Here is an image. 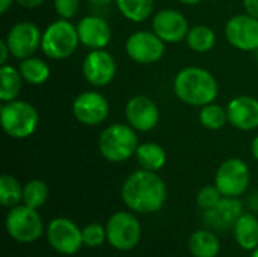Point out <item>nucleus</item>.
<instances>
[{
  "label": "nucleus",
  "instance_id": "obj_19",
  "mask_svg": "<svg viewBox=\"0 0 258 257\" xmlns=\"http://www.w3.org/2000/svg\"><path fill=\"white\" fill-rule=\"evenodd\" d=\"M228 123L237 130L251 132L258 129V98L252 95H237L227 105Z\"/></svg>",
  "mask_w": 258,
  "mask_h": 257
},
{
  "label": "nucleus",
  "instance_id": "obj_3",
  "mask_svg": "<svg viewBox=\"0 0 258 257\" xmlns=\"http://www.w3.org/2000/svg\"><path fill=\"white\" fill-rule=\"evenodd\" d=\"M139 147L138 132L124 123L107 126L98 136V150L109 162H125L136 155Z\"/></svg>",
  "mask_w": 258,
  "mask_h": 257
},
{
  "label": "nucleus",
  "instance_id": "obj_4",
  "mask_svg": "<svg viewBox=\"0 0 258 257\" xmlns=\"http://www.w3.org/2000/svg\"><path fill=\"white\" fill-rule=\"evenodd\" d=\"M0 121L8 136L14 139H26L36 132L39 114L29 101L15 98L12 101L2 103Z\"/></svg>",
  "mask_w": 258,
  "mask_h": 257
},
{
  "label": "nucleus",
  "instance_id": "obj_26",
  "mask_svg": "<svg viewBox=\"0 0 258 257\" xmlns=\"http://www.w3.org/2000/svg\"><path fill=\"white\" fill-rule=\"evenodd\" d=\"M184 41L192 52L207 53L216 45V33L210 26L197 24L189 29Z\"/></svg>",
  "mask_w": 258,
  "mask_h": 257
},
{
  "label": "nucleus",
  "instance_id": "obj_5",
  "mask_svg": "<svg viewBox=\"0 0 258 257\" xmlns=\"http://www.w3.org/2000/svg\"><path fill=\"white\" fill-rule=\"evenodd\" d=\"M80 44L77 26L70 20L59 18L50 23L42 32L41 50L42 53L53 61H62L70 58Z\"/></svg>",
  "mask_w": 258,
  "mask_h": 257
},
{
  "label": "nucleus",
  "instance_id": "obj_27",
  "mask_svg": "<svg viewBox=\"0 0 258 257\" xmlns=\"http://www.w3.org/2000/svg\"><path fill=\"white\" fill-rule=\"evenodd\" d=\"M23 188L21 183L9 174L0 177V203L5 208H15L23 203Z\"/></svg>",
  "mask_w": 258,
  "mask_h": 257
},
{
  "label": "nucleus",
  "instance_id": "obj_2",
  "mask_svg": "<svg viewBox=\"0 0 258 257\" xmlns=\"http://www.w3.org/2000/svg\"><path fill=\"white\" fill-rule=\"evenodd\" d=\"M175 97L189 106L203 108L216 100L219 85L216 77L203 67H184L174 77Z\"/></svg>",
  "mask_w": 258,
  "mask_h": 257
},
{
  "label": "nucleus",
  "instance_id": "obj_15",
  "mask_svg": "<svg viewBox=\"0 0 258 257\" xmlns=\"http://www.w3.org/2000/svg\"><path fill=\"white\" fill-rule=\"evenodd\" d=\"M190 26L187 18L177 9H160L153 15L151 30L166 44H177L186 39Z\"/></svg>",
  "mask_w": 258,
  "mask_h": 257
},
{
  "label": "nucleus",
  "instance_id": "obj_18",
  "mask_svg": "<svg viewBox=\"0 0 258 257\" xmlns=\"http://www.w3.org/2000/svg\"><path fill=\"white\" fill-rule=\"evenodd\" d=\"M76 26L80 44L89 50L106 48L112 39L110 24L100 15H86Z\"/></svg>",
  "mask_w": 258,
  "mask_h": 257
},
{
  "label": "nucleus",
  "instance_id": "obj_11",
  "mask_svg": "<svg viewBox=\"0 0 258 257\" xmlns=\"http://www.w3.org/2000/svg\"><path fill=\"white\" fill-rule=\"evenodd\" d=\"M109 100L98 91L89 89L80 92L73 101V115L83 126H98L109 117Z\"/></svg>",
  "mask_w": 258,
  "mask_h": 257
},
{
  "label": "nucleus",
  "instance_id": "obj_33",
  "mask_svg": "<svg viewBox=\"0 0 258 257\" xmlns=\"http://www.w3.org/2000/svg\"><path fill=\"white\" fill-rule=\"evenodd\" d=\"M245 12L258 18V0H243Z\"/></svg>",
  "mask_w": 258,
  "mask_h": 257
},
{
  "label": "nucleus",
  "instance_id": "obj_25",
  "mask_svg": "<svg viewBox=\"0 0 258 257\" xmlns=\"http://www.w3.org/2000/svg\"><path fill=\"white\" fill-rule=\"evenodd\" d=\"M23 77L20 74V70L5 64L0 68V100L2 103L12 101L18 97L21 86H23Z\"/></svg>",
  "mask_w": 258,
  "mask_h": 257
},
{
  "label": "nucleus",
  "instance_id": "obj_1",
  "mask_svg": "<svg viewBox=\"0 0 258 257\" xmlns=\"http://www.w3.org/2000/svg\"><path fill=\"white\" fill-rule=\"evenodd\" d=\"M121 198L124 204L136 214L159 212L168 198V189L163 179L156 171H133L122 183Z\"/></svg>",
  "mask_w": 258,
  "mask_h": 257
},
{
  "label": "nucleus",
  "instance_id": "obj_20",
  "mask_svg": "<svg viewBox=\"0 0 258 257\" xmlns=\"http://www.w3.org/2000/svg\"><path fill=\"white\" fill-rule=\"evenodd\" d=\"M189 250L194 257H218L221 253V241L210 229H201L190 235Z\"/></svg>",
  "mask_w": 258,
  "mask_h": 257
},
{
  "label": "nucleus",
  "instance_id": "obj_35",
  "mask_svg": "<svg viewBox=\"0 0 258 257\" xmlns=\"http://www.w3.org/2000/svg\"><path fill=\"white\" fill-rule=\"evenodd\" d=\"M45 0H15L17 5H20L21 8H26V9H35L38 6H41Z\"/></svg>",
  "mask_w": 258,
  "mask_h": 257
},
{
  "label": "nucleus",
  "instance_id": "obj_14",
  "mask_svg": "<svg viewBox=\"0 0 258 257\" xmlns=\"http://www.w3.org/2000/svg\"><path fill=\"white\" fill-rule=\"evenodd\" d=\"M82 73L92 86L103 88L109 85L116 74V61L104 48L89 50L82 62Z\"/></svg>",
  "mask_w": 258,
  "mask_h": 257
},
{
  "label": "nucleus",
  "instance_id": "obj_30",
  "mask_svg": "<svg viewBox=\"0 0 258 257\" xmlns=\"http://www.w3.org/2000/svg\"><path fill=\"white\" fill-rule=\"evenodd\" d=\"M222 197L224 195L221 194V191L218 189L216 185H207L200 189V192L197 195V204L201 211H209L213 206H216Z\"/></svg>",
  "mask_w": 258,
  "mask_h": 257
},
{
  "label": "nucleus",
  "instance_id": "obj_24",
  "mask_svg": "<svg viewBox=\"0 0 258 257\" xmlns=\"http://www.w3.org/2000/svg\"><path fill=\"white\" fill-rule=\"evenodd\" d=\"M121 15L132 23H142L154 14L156 0H115Z\"/></svg>",
  "mask_w": 258,
  "mask_h": 257
},
{
  "label": "nucleus",
  "instance_id": "obj_28",
  "mask_svg": "<svg viewBox=\"0 0 258 257\" xmlns=\"http://www.w3.org/2000/svg\"><path fill=\"white\" fill-rule=\"evenodd\" d=\"M198 120L203 127H206L209 130H219L228 123L227 109H224L222 106H219L213 101L210 105L200 108Z\"/></svg>",
  "mask_w": 258,
  "mask_h": 257
},
{
  "label": "nucleus",
  "instance_id": "obj_21",
  "mask_svg": "<svg viewBox=\"0 0 258 257\" xmlns=\"http://www.w3.org/2000/svg\"><path fill=\"white\" fill-rule=\"evenodd\" d=\"M233 233L239 247L254 251L258 247V218L254 214H243L234 224Z\"/></svg>",
  "mask_w": 258,
  "mask_h": 257
},
{
  "label": "nucleus",
  "instance_id": "obj_9",
  "mask_svg": "<svg viewBox=\"0 0 258 257\" xmlns=\"http://www.w3.org/2000/svg\"><path fill=\"white\" fill-rule=\"evenodd\" d=\"M166 42L153 30L133 32L125 41L127 56L139 65H151L159 62L165 55Z\"/></svg>",
  "mask_w": 258,
  "mask_h": 257
},
{
  "label": "nucleus",
  "instance_id": "obj_39",
  "mask_svg": "<svg viewBox=\"0 0 258 257\" xmlns=\"http://www.w3.org/2000/svg\"><path fill=\"white\" fill-rule=\"evenodd\" d=\"M178 2L186 5V6H195V5H200L203 0H178Z\"/></svg>",
  "mask_w": 258,
  "mask_h": 257
},
{
  "label": "nucleus",
  "instance_id": "obj_8",
  "mask_svg": "<svg viewBox=\"0 0 258 257\" xmlns=\"http://www.w3.org/2000/svg\"><path fill=\"white\" fill-rule=\"evenodd\" d=\"M251 183V171L245 161L231 158L224 161L215 176V185L224 197L239 198L246 192Z\"/></svg>",
  "mask_w": 258,
  "mask_h": 257
},
{
  "label": "nucleus",
  "instance_id": "obj_23",
  "mask_svg": "<svg viewBox=\"0 0 258 257\" xmlns=\"http://www.w3.org/2000/svg\"><path fill=\"white\" fill-rule=\"evenodd\" d=\"M136 159L141 168L148 171H159L166 164V151L157 142H144L139 144L136 150Z\"/></svg>",
  "mask_w": 258,
  "mask_h": 257
},
{
  "label": "nucleus",
  "instance_id": "obj_31",
  "mask_svg": "<svg viewBox=\"0 0 258 257\" xmlns=\"http://www.w3.org/2000/svg\"><path fill=\"white\" fill-rule=\"evenodd\" d=\"M83 244L88 247H100L104 241H107L106 227L98 223H91L85 229H82Z\"/></svg>",
  "mask_w": 258,
  "mask_h": 257
},
{
  "label": "nucleus",
  "instance_id": "obj_6",
  "mask_svg": "<svg viewBox=\"0 0 258 257\" xmlns=\"http://www.w3.org/2000/svg\"><path fill=\"white\" fill-rule=\"evenodd\" d=\"M5 226L8 235L20 244H32L44 233V224L39 214L36 209L26 204L11 208L6 215Z\"/></svg>",
  "mask_w": 258,
  "mask_h": 257
},
{
  "label": "nucleus",
  "instance_id": "obj_32",
  "mask_svg": "<svg viewBox=\"0 0 258 257\" xmlns=\"http://www.w3.org/2000/svg\"><path fill=\"white\" fill-rule=\"evenodd\" d=\"M53 6L59 18L71 20L80 9V0H53Z\"/></svg>",
  "mask_w": 258,
  "mask_h": 257
},
{
  "label": "nucleus",
  "instance_id": "obj_37",
  "mask_svg": "<svg viewBox=\"0 0 258 257\" xmlns=\"http://www.w3.org/2000/svg\"><path fill=\"white\" fill-rule=\"evenodd\" d=\"M251 153L254 156V159L258 162V135L252 139V144H251Z\"/></svg>",
  "mask_w": 258,
  "mask_h": 257
},
{
  "label": "nucleus",
  "instance_id": "obj_17",
  "mask_svg": "<svg viewBox=\"0 0 258 257\" xmlns=\"http://www.w3.org/2000/svg\"><path fill=\"white\" fill-rule=\"evenodd\" d=\"M242 215L243 206L239 198L222 197L216 206L209 211H203V221L213 232H227L234 227Z\"/></svg>",
  "mask_w": 258,
  "mask_h": 257
},
{
  "label": "nucleus",
  "instance_id": "obj_10",
  "mask_svg": "<svg viewBox=\"0 0 258 257\" xmlns=\"http://www.w3.org/2000/svg\"><path fill=\"white\" fill-rule=\"evenodd\" d=\"M41 39L42 32L39 27L35 23L26 20L15 23L5 36L12 58L20 61L33 56L35 52L41 48Z\"/></svg>",
  "mask_w": 258,
  "mask_h": 257
},
{
  "label": "nucleus",
  "instance_id": "obj_7",
  "mask_svg": "<svg viewBox=\"0 0 258 257\" xmlns=\"http://www.w3.org/2000/svg\"><path fill=\"white\" fill-rule=\"evenodd\" d=\"M107 242L119 251L133 250L142 236L141 223L133 212L119 211L110 215L106 223Z\"/></svg>",
  "mask_w": 258,
  "mask_h": 257
},
{
  "label": "nucleus",
  "instance_id": "obj_34",
  "mask_svg": "<svg viewBox=\"0 0 258 257\" xmlns=\"http://www.w3.org/2000/svg\"><path fill=\"white\" fill-rule=\"evenodd\" d=\"M9 56H12V55H11V50H9V47H8V44H6L5 38H3V39L0 41V64H2V65L8 64Z\"/></svg>",
  "mask_w": 258,
  "mask_h": 257
},
{
  "label": "nucleus",
  "instance_id": "obj_40",
  "mask_svg": "<svg viewBox=\"0 0 258 257\" xmlns=\"http://www.w3.org/2000/svg\"><path fill=\"white\" fill-rule=\"evenodd\" d=\"M251 257H258V247L252 251V254H251Z\"/></svg>",
  "mask_w": 258,
  "mask_h": 257
},
{
  "label": "nucleus",
  "instance_id": "obj_29",
  "mask_svg": "<svg viewBox=\"0 0 258 257\" xmlns=\"http://www.w3.org/2000/svg\"><path fill=\"white\" fill-rule=\"evenodd\" d=\"M48 198V186L45 182L39 179L29 180L24 188H23V204L32 208V209H39L45 204Z\"/></svg>",
  "mask_w": 258,
  "mask_h": 257
},
{
  "label": "nucleus",
  "instance_id": "obj_22",
  "mask_svg": "<svg viewBox=\"0 0 258 257\" xmlns=\"http://www.w3.org/2000/svg\"><path fill=\"white\" fill-rule=\"evenodd\" d=\"M18 70H20L23 80L33 86L45 83L50 79V73H51L50 65L44 59L36 58V56H30V58L20 61Z\"/></svg>",
  "mask_w": 258,
  "mask_h": 257
},
{
  "label": "nucleus",
  "instance_id": "obj_12",
  "mask_svg": "<svg viewBox=\"0 0 258 257\" xmlns=\"http://www.w3.org/2000/svg\"><path fill=\"white\" fill-rule=\"evenodd\" d=\"M47 241L50 247L65 256L76 254L83 245L82 230L76 223L68 218H54L50 221L47 227Z\"/></svg>",
  "mask_w": 258,
  "mask_h": 257
},
{
  "label": "nucleus",
  "instance_id": "obj_13",
  "mask_svg": "<svg viewBox=\"0 0 258 257\" xmlns=\"http://www.w3.org/2000/svg\"><path fill=\"white\" fill-rule=\"evenodd\" d=\"M225 38L237 50L255 52L258 50V18L249 14L233 15L225 23Z\"/></svg>",
  "mask_w": 258,
  "mask_h": 257
},
{
  "label": "nucleus",
  "instance_id": "obj_16",
  "mask_svg": "<svg viewBox=\"0 0 258 257\" xmlns=\"http://www.w3.org/2000/svg\"><path fill=\"white\" fill-rule=\"evenodd\" d=\"M125 120L136 132H151L160 121V111L153 98L135 95L125 105Z\"/></svg>",
  "mask_w": 258,
  "mask_h": 257
},
{
  "label": "nucleus",
  "instance_id": "obj_38",
  "mask_svg": "<svg viewBox=\"0 0 258 257\" xmlns=\"http://www.w3.org/2000/svg\"><path fill=\"white\" fill-rule=\"evenodd\" d=\"M88 2H91L95 6H107V5L113 3L115 0H88Z\"/></svg>",
  "mask_w": 258,
  "mask_h": 257
},
{
  "label": "nucleus",
  "instance_id": "obj_36",
  "mask_svg": "<svg viewBox=\"0 0 258 257\" xmlns=\"http://www.w3.org/2000/svg\"><path fill=\"white\" fill-rule=\"evenodd\" d=\"M15 3V0H0V12L2 14H6L8 9Z\"/></svg>",
  "mask_w": 258,
  "mask_h": 257
}]
</instances>
